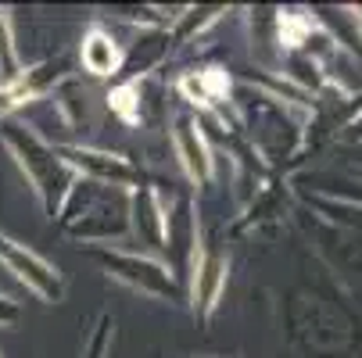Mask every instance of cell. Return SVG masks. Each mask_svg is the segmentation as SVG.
I'll list each match as a JSON object with an SVG mask.
<instances>
[{
	"label": "cell",
	"instance_id": "6da1fadb",
	"mask_svg": "<svg viewBox=\"0 0 362 358\" xmlns=\"http://www.w3.org/2000/svg\"><path fill=\"white\" fill-rule=\"evenodd\" d=\"M83 65L93 76H112L119 68V47L112 43V36L105 32H90L83 43Z\"/></svg>",
	"mask_w": 362,
	"mask_h": 358
},
{
	"label": "cell",
	"instance_id": "7a4b0ae2",
	"mask_svg": "<svg viewBox=\"0 0 362 358\" xmlns=\"http://www.w3.org/2000/svg\"><path fill=\"white\" fill-rule=\"evenodd\" d=\"M0 251H4L8 254V258H11V265L36 287V290H43V294H58V280L54 276H50V269L43 265V262H36L33 258V254H22V251H15L8 240H0Z\"/></svg>",
	"mask_w": 362,
	"mask_h": 358
},
{
	"label": "cell",
	"instance_id": "3957f363",
	"mask_svg": "<svg viewBox=\"0 0 362 358\" xmlns=\"http://www.w3.org/2000/svg\"><path fill=\"white\" fill-rule=\"evenodd\" d=\"M176 140H180V155H183L187 172H190L194 179H209V150H204V143H201V136L194 133L190 122H180Z\"/></svg>",
	"mask_w": 362,
	"mask_h": 358
},
{
	"label": "cell",
	"instance_id": "277c9868",
	"mask_svg": "<svg viewBox=\"0 0 362 358\" xmlns=\"http://www.w3.org/2000/svg\"><path fill=\"white\" fill-rule=\"evenodd\" d=\"M183 90L201 100V105H209V97H226L230 93V76L223 68H204L197 79H183Z\"/></svg>",
	"mask_w": 362,
	"mask_h": 358
},
{
	"label": "cell",
	"instance_id": "5b68a950",
	"mask_svg": "<svg viewBox=\"0 0 362 358\" xmlns=\"http://www.w3.org/2000/svg\"><path fill=\"white\" fill-rule=\"evenodd\" d=\"M112 112H119L126 122H136L140 119V105H136V86L126 83L119 90H112Z\"/></svg>",
	"mask_w": 362,
	"mask_h": 358
},
{
	"label": "cell",
	"instance_id": "8992f818",
	"mask_svg": "<svg viewBox=\"0 0 362 358\" xmlns=\"http://www.w3.org/2000/svg\"><path fill=\"white\" fill-rule=\"evenodd\" d=\"M280 32H284V43H287V47H298L308 32H313V22L298 18V15H284V18H280Z\"/></svg>",
	"mask_w": 362,
	"mask_h": 358
}]
</instances>
